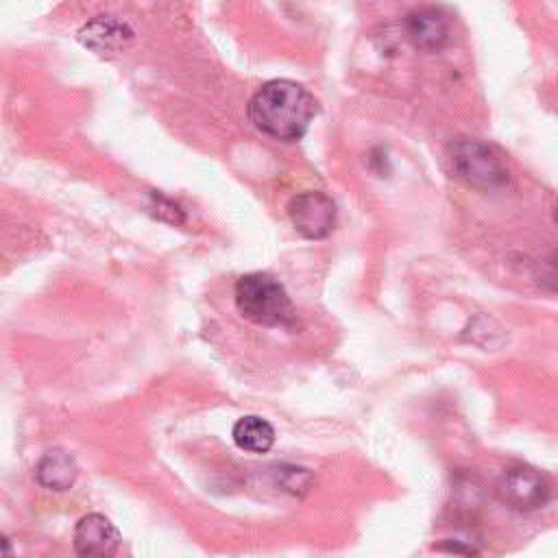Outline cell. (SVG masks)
<instances>
[{
	"label": "cell",
	"mask_w": 558,
	"mask_h": 558,
	"mask_svg": "<svg viewBox=\"0 0 558 558\" xmlns=\"http://www.w3.org/2000/svg\"><path fill=\"white\" fill-rule=\"evenodd\" d=\"M78 37L85 41V46L98 52H111L124 48V44L133 37V31L113 15H98L81 28Z\"/></svg>",
	"instance_id": "obj_8"
},
{
	"label": "cell",
	"mask_w": 558,
	"mask_h": 558,
	"mask_svg": "<svg viewBox=\"0 0 558 558\" xmlns=\"http://www.w3.org/2000/svg\"><path fill=\"white\" fill-rule=\"evenodd\" d=\"M497 499L517 512L543 508L551 495L549 480L534 466L517 464L506 469L495 484Z\"/></svg>",
	"instance_id": "obj_4"
},
{
	"label": "cell",
	"mask_w": 558,
	"mask_h": 558,
	"mask_svg": "<svg viewBox=\"0 0 558 558\" xmlns=\"http://www.w3.org/2000/svg\"><path fill=\"white\" fill-rule=\"evenodd\" d=\"M405 37L421 50H440L449 41V22L442 11L421 7L405 15Z\"/></svg>",
	"instance_id": "obj_7"
},
{
	"label": "cell",
	"mask_w": 558,
	"mask_h": 558,
	"mask_svg": "<svg viewBox=\"0 0 558 558\" xmlns=\"http://www.w3.org/2000/svg\"><path fill=\"white\" fill-rule=\"evenodd\" d=\"M316 116L314 96L299 83L275 78L264 83L248 102L251 122L268 137L296 142Z\"/></svg>",
	"instance_id": "obj_1"
},
{
	"label": "cell",
	"mask_w": 558,
	"mask_h": 558,
	"mask_svg": "<svg viewBox=\"0 0 558 558\" xmlns=\"http://www.w3.org/2000/svg\"><path fill=\"white\" fill-rule=\"evenodd\" d=\"M235 305L255 325L288 327L294 320V307L286 288L266 272H248L235 281Z\"/></svg>",
	"instance_id": "obj_2"
},
{
	"label": "cell",
	"mask_w": 558,
	"mask_h": 558,
	"mask_svg": "<svg viewBox=\"0 0 558 558\" xmlns=\"http://www.w3.org/2000/svg\"><path fill=\"white\" fill-rule=\"evenodd\" d=\"M0 558H13V551H11V543L0 536Z\"/></svg>",
	"instance_id": "obj_11"
},
{
	"label": "cell",
	"mask_w": 558,
	"mask_h": 558,
	"mask_svg": "<svg viewBox=\"0 0 558 558\" xmlns=\"http://www.w3.org/2000/svg\"><path fill=\"white\" fill-rule=\"evenodd\" d=\"M288 218L303 238L323 240L336 225V205L325 192L307 190L288 203Z\"/></svg>",
	"instance_id": "obj_5"
},
{
	"label": "cell",
	"mask_w": 558,
	"mask_h": 558,
	"mask_svg": "<svg viewBox=\"0 0 558 558\" xmlns=\"http://www.w3.org/2000/svg\"><path fill=\"white\" fill-rule=\"evenodd\" d=\"M120 541L118 527L98 512L81 517L72 534V547L78 558H113Z\"/></svg>",
	"instance_id": "obj_6"
},
{
	"label": "cell",
	"mask_w": 558,
	"mask_h": 558,
	"mask_svg": "<svg viewBox=\"0 0 558 558\" xmlns=\"http://www.w3.org/2000/svg\"><path fill=\"white\" fill-rule=\"evenodd\" d=\"M451 172L473 187H497L508 181V166L504 155L480 140L460 137L447 148Z\"/></svg>",
	"instance_id": "obj_3"
},
{
	"label": "cell",
	"mask_w": 558,
	"mask_h": 558,
	"mask_svg": "<svg viewBox=\"0 0 558 558\" xmlns=\"http://www.w3.org/2000/svg\"><path fill=\"white\" fill-rule=\"evenodd\" d=\"M76 475H78L76 460L61 449L44 453L35 466L37 482L50 490H68L74 484Z\"/></svg>",
	"instance_id": "obj_9"
},
{
	"label": "cell",
	"mask_w": 558,
	"mask_h": 558,
	"mask_svg": "<svg viewBox=\"0 0 558 558\" xmlns=\"http://www.w3.org/2000/svg\"><path fill=\"white\" fill-rule=\"evenodd\" d=\"M231 436L242 451H251V453H266L275 442V429L262 416L238 418Z\"/></svg>",
	"instance_id": "obj_10"
}]
</instances>
